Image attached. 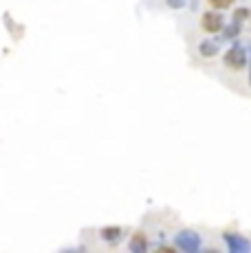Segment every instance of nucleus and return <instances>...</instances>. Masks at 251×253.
<instances>
[{
	"mask_svg": "<svg viewBox=\"0 0 251 253\" xmlns=\"http://www.w3.org/2000/svg\"><path fill=\"white\" fill-rule=\"evenodd\" d=\"M249 84H251V60H249Z\"/></svg>",
	"mask_w": 251,
	"mask_h": 253,
	"instance_id": "f8f14e48",
	"label": "nucleus"
},
{
	"mask_svg": "<svg viewBox=\"0 0 251 253\" xmlns=\"http://www.w3.org/2000/svg\"><path fill=\"white\" fill-rule=\"evenodd\" d=\"M146 249H148L146 236H143V233H134L132 240H130V251H132V253H143Z\"/></svg>",
	"mask_w": 251,
	"mask_h": 253,
	"instance_id": "423d86ee",
	"label": "nucleus"
},
{
	"mask_svg": "<svg viewBox=\"0 0 251 253\" xmlns=\"http://www.w3.org/2000/svg\"><path fill=\"white\" fill-rule=\"evenodd\" d=\"M218 48H220L218 40H203L199 44V53L203 57H214V55H218Z\"/></svg>",
	"mask_w": 251,
	"mask_h": 253,
	"instance_id": "39448f33",
	"label": "nucleus"
},
{
	"mask_svg": "<svg viewBox=\"0 0 251 253\" xmlns=\"http://www.w3.org/2000/svg\"><path fill=\"white\" fill-rule=\"evenodd\" d=\"M209 4L211 7H216V9H227V7L234 4V0H209Z\"/></svg>",
	"mask_w": 251,
	"mask_h": 253,
	"instance_id": "9d476101",
	"label": "nucleus"
},
{
	"mask_svg": "<svg viewBox=\"0 0 251 253\" xmlns=\"http://www.w3.org/2000/svg\"><path fill=\"white\" fill-rule=\"evenodd\" d=\"M167 7L170 9H183L185 7V0H167Z\"/></svg>",
	"mask_w": 251,
	"mask_h": 253,
	"instance_id": "9b49d317",
	"label": "nucleus"
},
{
	"mask_svg": "<svg viewBox=\"0 0 251 253\" xmlns=\"http://www.w3.org/2000/svg\"><path fill=\"white\" fill-rule=\"evenodd\" d=\"M225 245L229 253H249L251 251V242L240 233H225Z\"/></svg>",
	"mask_w": 251,
	"mask_h": 253,
	"instance_id": "7ed1b4c3",
	"label": "nucleus"
},
{
	"mask_svg": "<svg viewBox=\"0 0 251 253\" xmlns=\"http://www.w3.org/2000/svg\"><path fill=\"white\" fill-rule=\"evenodd\" d=\"M247 18H249V9L238 7V9L234 11V22H240V24H243L245 20H247Z\"/></svg>",
	"mask_w": 251,
	"mask_h": 253,
	"instance_id": "1a4fd4ad",
	"label": "nucleus"
},
{
	"mask_svg": "<svg viewBox=\"0 0 251 253\" xmlns=\"http://www.w3.org/2000/svg\"><path fill=\"white\" fill-rule=\"evenodd\" d=\"M201 27L205 29L207 33H218V31H223L225 20L218 11H207V13H203V18H201Z\"/></svg>",
	"mask_w": 251,
	"mask_h": 253,
	"instance_id": "20e7f679",
	"label": "nucleus"
},
{
	"mask_svg": "<svg viewBox=\"0 0 251 253\" xmlns=\"http://www.w3.org/2000/svg\"><path fill=\"white\" fill-rule=\"evenodd\" d=\"M247 51H245V46L240 44V42H236V44H231V48L225 53V66H229V69H245V64H247Z\"/></svg>",
	"mask_w": 251,
	"mask_h": 253,
	"instance_id": "f03ea898",
	"label": "nucleus"
},
{
	"mask_svg": "<svg viewBox=\"0 0 251 253\" xmlns=\"http://www.w3.org/2000/svg\"><path fill=\"white\" fill-rule=\"evenodd\" d=\"M174 245H176V249H181L185 253H196L201 249V236L192 229H183L174 236Z\"/></svg>",
	"mask_w": 251,
	"mask_h": 253,
	"instance_id": "f257e3e1",
	"label": "nucleus"
},
{
	"mask_svg": "<svg viewBox=\"0 0 251 253\" xmlns=\"http://www.w3.org/2000/svg\"><path fill=\"white\" fill-rule=\"evenodd\" d=\"M249 20H251V11H249Z\"/></svg>",
	"mask_w": 251,
	"mask_h": 253,
	"instance_id": "ddd939ff",
	"label": "nucleus"
},
{
	"mask_svg": "<svg viewBox=\"0 0 251 253\" xmlns=\"http://www.w3.org/2000/svg\"><path fill=\"white\" fill-rule=\"evenodd\" d=\"M119 236H122V227H104V229H101V238L108 242L119 240Z\"/></svg>",
	"mask_w": 251,
	"mask_h": 253,
	"instance_id": "0eeeda50",
	"label": "nucleus"
},
{
	"mask_svg": "<svg viewBox=\"0 0 251 253\" xmlns=\"http://www.w3.org/2000/svg\"><path fill=\"white\" fill-rule=\"evenodd\" d=\"M240 29H243V24L240 22H234V24H229V27H223V38L225 40H234V38L240 36Z\"/></svg>",
	"mask_w": 251,
	"mask_h": 253,
	"instance_id": "6e6552de",
	"label": "nucleus"
}]
</instances>
